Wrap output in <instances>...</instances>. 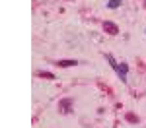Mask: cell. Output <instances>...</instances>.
<instances>
[{"label": "cell", "instance_id": "cell-7", "mask_svg": "<svg viewBox=\"0 0 146 128\" xmlns=\"http://www.w3.org/2000/svg\"><path fill=\"white\" fill-rule=\"evenodd\" d=\"M41 76H43V78H53V74H51V72H41Z\"/></svg>", "mask_w": 146, "mask_h": 128}, {"label": "cell", "instance_id": "cell-8", "mask_svg": "<svg viewBox=\"0 0 146 128\" xmlns=\"http://www.w3.org/2000/svg\"><path fill=\"white\" fill-rule=\"evenodd\" d=\"M144 6H146V0H144Z\"/></svg>", "mask_w": 146, "mask_h": 128}, {"label": "cell", "instance_id": "cell-3", "mask_svg": "<svg viewBox=\"0 0 146 128\" xmlns=\"http://www.w3.org/2000/svg\"><path fill=\"white\" fill-rule=\"evenodd\" d=\"M70 105H72V99H64V101H60V105H58V109H60V113H68V109H70Z\"/></svg>", "mask_w": 146, "mask_h": 128}, {"label": "cell", "instance_id": "cell-6", "mask_svg": "<svg viewBox=\"0 0 146 128\" xmlns=\"http://www.w3.org/2000/svg\"><path fill=\"white\" fill-rule=\"evenodd\" d=\"M109 8H119V0H109Z\"/></svg>", "mask_w": 146, "mask_h": 128}, {"label": "cell", "instance_id": "cell-2", "mask_svg": "<svg viewBox=\"0 0 146 128\" xmlns=\"http://www.w3.org/2000/svg\"><path fill=\"white\" fill-rule=\"evenodd\" d=\"M127 72H129V66H127V64H121V66H117V74H119V78H121V80L123 81H127Z\"/></svg>", "mask_w": 146, "mask_h": 128}, {"label": "cell", "instance_id": "cell-4", "mask_svg": "<svg viewBox=\"0 0 146 128\" xmlns=\"http://www.w3.org/2000/svg\"><path fill=\"white\" fill-rule=\"evenodd\" d=\"M74 64H78V62H76V60H58V66H62V68L74 66Z\"/></svg>", "mask_w": 146, "mask_h": 128}, {"label": "cell", "instance_id": "cell-5", "mask_svg": "<svg viewBox=\"0 0 146 128\" xmlns=\"http://www.w3.org/2000/svg\"><path fill=\"white\" fill-rule=\"evenodd\" d=\"M105 58H107V60H109V64H111L113 68L117 70V66H119V64H117V62H115V58H113V56H111V54H107V56H105Z\"/></svg>", "mask_w": 146, "mask_h": 128}, {"label": "cell", "instance_id": "cell-1", "mask_svg": "<svg viewBox=\"0 0 146 128\" xmlns=\"http://www.w3.org/2000/svg\"><path fill=\"white\" fill-rule=\"evenodd\" d=\"M103 29H105V33H109V35H117L119 33V27H117L113 22H103Z\"/></svg>", "mask_w": 146, "mask_h": 128}]
</instances>
